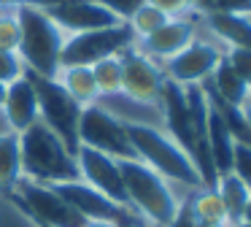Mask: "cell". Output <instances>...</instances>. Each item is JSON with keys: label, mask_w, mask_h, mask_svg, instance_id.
I'll return each instance as SVG.
<instances>
[{"label": "cell", "mask_w": 251, "mask_h": 227, "mask_svg": "<svg viewBox=\"0 0 251 227\" xmlns=\"http://www.w3.org/2000/svg\"><path fill=\"white\" fill-rule=\"evenodd\" d=\"M119 168H122V178H125V192L130 208L146 225L165 227L173 219L186 189L173 187L168 178H162L154 168H149L141 160H119Z\"/></svg>", "instance_id": "cell-1"}, {"label": "cell", "mask_w": 251, "mask_h": 227, "mask_svg": "<svg viewBox=\"0 0 251 227\" xmlns=\"http://www.w3.org/2000/svg\"><path fill=\"white\" fill-rule=\"evenodd\" d=\"M125 127H127V135H130V143L135 149L138 160L146 162L149 168H154L173 187L186 189V192L205 187L192 157L162 127H151V124H125Z\"/></svg>", "instance_id": "cell-2"}, {"label": "cell", "mask_w": 251, "mask_h": 227, "mask_svg": "<svg viewBox=\"0 0 251 227\" xmlns=\"http://www.w3.org/2000/svg\"><path fill=\"white\" fill-rule=\"evenodd\" d=\"M19 151H22V176L41 184H65L78 181L76 154L46 127L35 122L25 133H19Z\"/></svg>", "instance_id": "cell-3"}, {"label": "cell", "mask_w": 251, "mask_h": 227, "mask_svg": "<svg viewBox=\"0 0 251 227\" xmlns=\"http://www.w3.org/2000/svg\"><path fill=\"white\" fill-rule=\"evenodd\" d=\"M17 16H19V27H22L17 52L22 57L27 73L54 79L68 32L44 8H35V5H27V3L17 5Z\"/></svg>", "instance_id": "cell-4"}, {"label": "cell", "mask_w": 251, "mask_h": 227, "mask_svg": "<svg viewBox=\"0 0 251 227\" xmlns=\"http://www.w3.org/2000/svg\"><path fill=\"white\" fill-rule=\"evenodd\" d=\"M33 86L38 95V116L68 149L76 154L78 151V119H81V106L57 84L54 79L33 76Z\"/></svg>", "instance_id": "cell-5"}, {"label": "cell", "mask_w": 251, "mask_h": 227, "mask_svg": "<svg viewBox=\"0 0 251 227\" xmlns=\"http://www.w3.org/2000/svg\"><path fill=\"white\" fill-rule=\"evenodd\" d=\"M11 200L25 211L27 219L44 222L51 227H84V219L71 208V203L51 184L30 181L22 176L17 189L11 192Z\"/></svg>", "instance_id": "cell-6"}, {"label": "cell", "mask_w": 251, "mask_h": 227, "mask_svg": "<svg viewBox=\"0 0 251 227\" xmlns=\"http://www.w3.org/2000/svg\"><path fill=\"white\" fill-rule=\"evenodd\" d=\"M78 146L103 151V154L114 157V160H138L135 149L130 143V135H127V127L116 116H111L103 106H98V103L81 108Z\"/></svg>", "instance_id": "cell-7"}, {"label": "cell", "mask_w": 251, "mask_h": 227, "mask_svg": "<svg viewBox=\"0 0 251 227\" xmlns=\"http://www.w3.org/2000/svg\"><path fill=\"white\" fill-rule=\"evenodd\" d=\"M202 30H205V27H202ZM224 49L227 46L219 43L211 32H208V35H200V32H197V38L184 49V52H178L173 59H168V62L162 65V73L168 81H173V84H178V86L205 84V81L211 79V73L216 70V65L222 62Z\"/></svg>", "instance_id": "cell-8"}, {"label": "cell", "mask_w": 251, "mask_h": 227, "mask_svg": "<svg viewBox=\"0 0 251 227\" xmlns=\"http://www.w3.org/2000/svg\"><path fill=\"white\" fill-rule=\"evenodd\" d=\"M132 43H135V35H132L127 22H119L114 27H103V30L76 32V35H68L60 65H95L98 59L122 54Z\"/></svg>", "instance_id": "cell-9"}, {"label": "cell", "mask_w": 251, "mask_h": 227, "mask_svg": "<svg viewBox=\"0 0 251 227\" xmlns=\"http://www.w3.org/2000/svg\"><path fill=\"white\" fill-rule=\"evenodd\" d=\"M54 189L71 203V208L76 211L84 222L103 219V222H116V225H122V227H143L146 225L132 208H125V205L114 203V200L105 198L103 192H98V189H92L89 184H84L81 178H78V181L54 184Z\"/></svg>", "instance_id": "cell-10"}, {"label": "cell", "mask_w": 251, "mask_h": 227, "mask_svg": "<svg viewBox=\"0 0 251 227\" xmlns=\"http://www.w3.org/2000/svg\"><path fill=\"white\" fill-rule=\"evenodd\" d=\"M122 59V92L149 106H159V95L165 86L162 65L151 62L146 54H141L132 43L130 49L119 54Z\"/></svg>", "instance_id": "cell-11"}, {"label": "cell", "mask_w": 251, "mask_h": 227, "mask_svg": "<svg viewBox=\"0 0 251 227\" xmlns=\"http://www.w3.org/2000/svg\"><path fill=\"white\" fill-rule=\"evenodd\" d=\"M76 165H78V178H81L84 184H89L92 189L103 192L105 198H111L114 203L130 208L119 160L103 154V151H95V149H87V146H78Z\"/></svg>", "instance_id": "cell-12"}, {"label": "cell", "mask_w": 251, "mask_h": 227, "mask_svg": "<svg viewBox=\"0 0 251 227\" xmlns=\"http://www.w3.org/2000/svg\"><path fill=\"white\" fill-rule=\"evenodd\" d=\"M197 16H186V19H168L162 27L151 32V35L135 41V49L141 54H146L151 62L165 65L168 59H173L178 52H184L192 41L197 38Z\"/></svg>", "instance_id": "cell-13"}, {"label": "cell", "mask_w": 251, "mask_h": 227, "mask_svg": "<svg viewBox=\"0 0 251 227\" xmlns=\"http://www.w3.org/2000/svg\"><path fill=\"white\" fill-rule=\"evenodd\" d=\"M46 14L68 32V35H76V32H89V30H103V27H114L119 25L114 14L108 8H103L95 0H71V3L54 5V8H46Z\"/></svg>", "instance_id": "cell-14"}, {"label": "cell", "mask_w": 251, "mask_h": 227, "mask_svg": "<svg viewBox=\"0 0 251 227\" xmlns=\"http://www.w3.org/2000/svg\"><path fill=\"white\" fill-rule=\"evenodd\" d=\"M3 111L8 114L14 130L25 133L27 127H33L35 122H41L38 116V95H35V86L30 73H25L22 79L11 81L6 86V97H3Z\"/></svg>", "instance_id": "cell-15"}, {"label": "cell", "mask_w": 251, "mask_h": 227, "mask_svg": "<svg viewBox=\"0 0 251 227\" xmlns=\"http://www.w3.org/2000/svg\"><path fill=\"white\" fill-rule=\"evenodd\" d=\"M197 19L224 46L251 49V16L249 14H211V16H197Z\"/></svg>", "instance_id": "cell-16"}, {"label": "cell", "mask_w": 251, "mask_h": 227, "mask_svg": "<svg viewBox=\"0 0 251 227\" xmlns=\"http://www.w3.org/2000/svg\"><path fill=\"white\" fill-rule=\"evenodd\" d=\"M54 81L81 108L98 103V86H95L92 68H89V65H60L57 73H54Z\"/></svg>", "instance_id": "cell-17"}, {"label": "cell", "mask_w": 251, "mask_h": 227, "mask_svg": "<svg viewBox=\"0 0 251 227\" xmlns=\"http://www.w3.org/2000/svg\"><path fill=\"white\" fill-rule=\"evenodd\" d=\"M202 86H208L222 103L235 106V108H243L246 100L251 97V89L243 84V79L229 68V62L224 57H222V62L216 65V70L211 73V79H208Z\"/></svg>", "instance_id": "cell-18"}, {"label": "cell", "mask_w": 251, "mask_h": 227, "mask_svg": "<svg viewBox=\"0 0 251 227\" xmlns=\"http://www.w3.org/2000/svg\"><path fill=\"white\" fill-rule=\"evenodd\" d=\"M22 178V151H19V133L0 138V195L11 198Z\"/></svg>", "instance_id": "cell-19"}, {"label": "cell", "mask_w": 251, "mask_h": 227, "mask_svg": "<svg viewBox=\"0 0 251 227\" xmlns=\"http://www.w3.org/2000/svg\"><path fill=\"white\" fill-rule=\"evenodd\" d=\"M213 189L219 192L224 203V211H227V222H240L243 219V211H246V203H249V187L240 181L235 173H222L216 176L213 181Z\"/></svg>", "instance_id": "cell-20"}, {"label": "cell", "mask_w": 251, "mask_h": 227, "mask_svg": "<svg viewBox=\"0 0 251 227\" xmlns=\"http://www.w3.org/2000/svg\"><path fill=\"white\" fill-rule=\"evenodd\" d=\"M189 208L197 222H213V225H229L224 203L213 187H200L189 192Z\"/></svg>", "instance_id": "cell-21"}, {"label": "cell", "mask_w": 251, "mask_h": 227, "mask_svg": "<svg viewBox=\"0 0 251 227\" xmlns=\"http://www.w3.org/2000/svg\"><path fill=\"white\" fill-rule=\"evenodd\" d=\"M89 68H92V79H95V86H98V97H108V95L122 92V59H119V54L98 59Z\"/></svg>", "instance_id": "cell-22"}, {"label": "cell", "mask_w": 251, "mask_h": 227, "mask_svg": "<svg viewBox=\"0 0 251 227\" xmlns=\"http://www.w3.org/2000/svg\"><path fill=\"white\" fill-rule=\"evenodd\" d=\"M168 19H170L168 14H162L159 8H154V5L143 3L141 8H138L135 14L130 16V22H127V25H130V30H132V35H135V41H141V38L151 35L157 27H162Z\"/></svg>", "instance_id": "cell-23"}, {"label": "cell", "mask_w": 251, "mask_h": 227, "mask_svg": "<svg viewBox=\"0 0 251 227\" xmlns=\"http://www.w3.org/2000/svg\"><path fill=\"white\" fill-rule=\"evenodd\" d=\"M19 38H22V27H19L17 5L14 8H0V49L17 52Z\"/></svg>", "instance_id": "cell-24"}, {"label": "cell", "mask_w": 251, "mask_h": 227, "mask_svg": "<svg viewBox=\"0 0 251 227\" xmlns=\"http://www.w3.org/2000/svg\"><path fill=\"white\" fill-rule=\"evenodd\" d=\"M251 14V0H195V16Z\"/></svg>", "instance_id": "cell-25"}, {"label": "cell", "mask_w": 251, "mask_h": 227, "mask_svg": "<svg viewBox=\"0 0 251 227\" xmlns=\"http://www.w3.org/2000/svg\"><path fill=\"white\" fill-rule=\"evenodd\" d=\"M224 59H227L229 68L243 79V84L251 89V49L227 46V49H224Z\"/></svg>", "instance_id": "cell-26"}, {"label": "cell", "mask_w": 251, "mask_h": 227, "mask_svg": "<svg viewBox=\"0 0 251 227\" xmlns=\"http://www.w3.org/2000/svg\"><path fill=\"white\" fill-rule=\"evenodd\" d=\"M25 73H27V68H25L19 52H6V49H0V81H3V84H11V81L22 79Z\"/></svg>", "instance_id": "cell-27"}, {"label": "cell", "mask_w": 251, "mask_h": 227, "mask_svg": "<svg viewBox=\"0 0 251 227\" xmlns=\"http://www.w3.org/2000/svg\"><path fill=\"white\" fill-rule=\"evenodd\" d=\"M229 173H235V176L240 178V181L249 187L251 192V146L246 143H235V151H232V168H229Z\"/></svg>", "instance_id": "cell-28"}, {"label": "cell", "mask_w": 251, "mask_h": 227, "mask_svg": "<svg viewBox=\"0 0 251 227\" xmlns=\"http://www.w3.org/2000/svg\"><path fill=\"white\" fill-rule=\"evenodd\" d=\"M149 5L159 8L162 14H168L170 19H186L195 16V0H146Z\"/></svg>", "instance_id": "cell-29"}, {"label": "cell", "mask_w": 251, "mask_h": 227, "mask_svg": "<svg viewBox=\"0 0 251 227\" xmlns=\"http://www.w3.org/2000/svg\"><path fill=\"white\" fill-rule=\"evenodd\" d=\"M95 3H100L103 8H108L119 22H130V16L135 14L146 0H95Z\"/></svg>", "instance_id": "cell-30"}, {"label": "cell", "mask_w": 251, "mask_h": 227, "mask_svg": "<svg viewBox=\"0 0 251 227\" xmlns=\"http://www.w3.org/2000/svg\"><path fill=\"white\" fill-rule=\"evenodd\" d=\"M165 227H197V219H195V214H192V208H189V192L181 198V203H178V208H176L173 219H170Z\"/></svg>", "instance_id": "cell-31"}, {"label": "cell", "mask_w": 251, "mask_h": 227, "mask_svg": "<svg viewBox=\"0 0 251 227\" xmlns=\"http://www.w3.org/2000/svg\"><path fill=\"white\" fill-rule=\"evenodd\" d=\"M11 133H17V130H14V124H11V119H8V114L3 111V106H0V138H6V135H11Z\"/></svg>", "instance_id": "cell-32"}, {"label": "cell", "mask_w": 251, "mask_h": 227, "mask_svg": "<svg viewBox=\"0 0 251 227\" xmlns=\"http://www.w3.org/2000/svg\"><path fill=\"white\" fill-rule=\"evenodd\" d=\"M27 5H35V8H54V5H62V3H71V0H25Z\"/></svg>", "instance_id": "cell-33"}, {"label": "cell", "mask_w": 251, "mask_h": 227, "mask_svg": "<svg viewBox=\"0 0 251 227\" xmlns=\"http://www.w3.org/2000/svg\"><path fill=\"white\" fill-rule=\"evenodd\" d=\"M84 227H122L116 222H103V219H92V222H84Z\"/></svg>", "instance_id": "cell-34"}, {"label": "cell", "mask_w": 251, "mask_h": 227, "mask_svg": "<svg viewBox=\"0 0 251 227\" xmlns=\"http://www.w3.org/2000/svg\"><path fill=\"white\" fill-rule=\"evenodd\" d=\"M25 0H0V5H3V8H14V5H22Z\"/></svg>", "instance_id": "cell-35"}, {"label": "cell", "mask_w": 251, "mask_h": 227, "mask_svg": "<svg viewBox=\"0 0 251 227\" xmlns=\"http://www.w3.org/2000/svg\"><path fill=\"white\" fill-rule=\"evenodd\" d=\"M243 219L251 222V195H249V203H246V211H243Z\"/></svg>", "instance_id": "cell-36"}, {"label": "cell", "mask_w": 251, "mask_h": 227, "mask_svg": "<svg viewBox=\"0 0 251 227\" xmlns=\"http://www.w3.org/2000/svg\"><path fill=\"white\" fill-rule=\"evenodd\" d=\"M227 227H251V222H246V219H240V222H229Z\"/></svg>", "instance_id": "cell-37"}, {"label": "cell", "mask_w": 251, "mask_h": 227, "mask_svg": "<svg viewBox=\"0 0 251 227\" xmlns=\"http://www.w3.org/2000/svg\"><path fill=\"white\" fill-rule=\"evenodd\" d=\"M243 114H246V119H249V122H251V97H249V100H246V106H243Z\"/></svg>", "instance_id": "cell-38"}, {"label": "cell", "mask_w": 251, "mask_h": 227, "mask_svg": "<svg viewBox=\"0 0 251 227\" xmlns=\"http://www.w3.org/2000/svg\"><path fill=\"white\" fill-rule=\"evenodd\" d=\"M197 227H227V225H213V222H197Z\"/></svg>", "instance_id": "cell-39"}, {"label": "cell", "mask_w": 251, "mask_h": 227, "mask_svg": "<svg viewBox=\"0 0 251 227\" xmlns=\"http://www.w3.org/2000/svg\"><path fill=\"white\" fill-rule=\"evenodd\" d=\"M6 86L8 84H3V81H0V106H3V97H6Z\"/></svg>", "instance_id": "cell-40"}, {"label": "cell", "mask_w": 251, "mask_h": 227, "mask_svg": "<svg viewBox=\"0 0 251 227\" xmlns=\"http://www.w3.org/2000/svg\"><path fill=\"white\" fill-rule=\"evenodd\" d=\"M33 222V227H51V225H44V222H35V219H30Z\"/></svg>", "instance_id": "cell-41"}, {"label": "cell", "mask_w": 251, "mask_h": 227, "mask_svg": "<svg viewBox=\"0 0 251 227\" xmlns=\"http://www.w3.org/2000/svg\"><path fill=\"white\" fill-rule=\"evenodd\" d=\"M143 227H157V225H143Z\"/></svg>", "instance_id": "cell-42"}, {"label": "cell", "mask_w": 251, "mask_h": 227, "mask_svg": "<svg viewBox=\"0 0 251 227\" xmlns=\"http://www.w3.org/2000/svg\"><path fill=\"white\" fill-rule=\"evenodd\" d=\"M0 8H3V5H0Z\"/></svg>", "instance_id": "cell-43"}, {"label": "cell", "mask_w": 251, "mask_h": 227, "mask_svg": "<svg viewBox=\"0 0 251 227\" xmlns=\"http://www.w3.org/2000/svg\"><path fill=\"white\" fill-rule=\"evenodd\" d=\"M249 16H251V14H249Z\"/></svg>", "instance_id": "cell-44"}]
</instances>
